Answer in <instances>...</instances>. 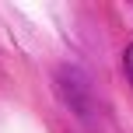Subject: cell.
<instances>
[{"instance_id":"cell-1","label":"cell","mask_w":133,"mask_h":133,"mask_svg":"<svg viewBox=\"0 0 133 133\" xmlns=\"http://www.w3.org/2000/svg\"><path fill=\"white\" fill-rule=\"evenodd\" d=\"M126 74H130V81H133V46L126 49Z\"/></svg>"}]
</instances>
